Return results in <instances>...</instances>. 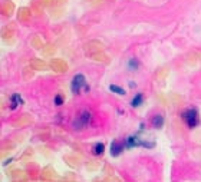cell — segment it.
I'll use <instances>...</instances> for the list:
<instances>
[{
    "mask_svg": "<svg viewBox=\"0 0 201 182\" xmlns=\"http://www.w3.org/2000/svg\"><path fill=\"white\" fill-rule=\"evenodd\" d=\"M20 103H23V100H22V98L19 96V95H13L12 96V103H10V108L12 109H15L17 105H20Z\"/></svg>",
    "mask_w": 201,
    "mask_h": 182,
    "instance_id": "cell-6",
    "label": "cell"
},
{
    "mask_svg": "<svg viewBox=\"0 0 201 182\" xmlns=\"http://www.w3.org/2000/svg\"><path fill=\"white\" fill-rule=\"evenodd\" d=\"M85 88V92H88L89 90V86L86 85V80H85V76L83 75H76L73 78V80H72V92L73 93H79V90H81V88Z\"/></svg>",
    "mask_w": 201,
    "mask_h": 182,
    "instance_id": "cell-2",
    "label": "cell"
},
{
    "mask_svg": "<svg viewBox=\"0 0 201 182\" xmlns=\"http://www.w3.org/2000/svg\"><path fill=\"white\" fill-rule=\"evenodd\" d=\"M162 123H164V119H162V116H160V115H157L155 118L152 119V126L157 128V129L162 126Z\"/></svg>",
    "mask_w": 201,
    "mask_h": 182,
    "instance_id": "cell-7",
    "label": "cell"
},
{
    "mask_svg": "<svg viewBox=\"0 0 201 182\" xmlns=\"http://www.w3.org/2000/svg\"><path fill=\"white\" fill-rule=\"evenodd\" d=\"M138 66V62L135 59H131V62H129V67L131 69H134V67H137Z\"/></svg>",
    "mask_w": 201,
    "mask_h": 182,
    "instance_id": "cell-12",
    "label": "cell"
},
{
    "mask_svg": "<svg viewBox=\"0 0 201 182\" xmlns=\"http://www.w3.org/2000/svg\"><path fill=\"white\" fill-rule=\"evenodd\" d=\"M121 151H124V145L121 143V142H114V143L111 145V153L114 156L119 155V153H121Z\"/></svg>",
    "mask_w": 201,
    "mask_h": 182,
    "instance_id": "cell-4",
    "label": "cell"
},
{
    "mask_svg": "<svg viewBox=\"0 0 201 182\" xmlns=\"http://www.w3.org/2000/svg\"><path fill=\"white\" fill-rule=\"evenodd\" d=\"M142 99H144V98H142V95H137V96L134 98V99H132V106H139V105L142 103Z\"/></svg>",
    "mask_w": 201,
    "mask_h": 182,
    "instance_id": "cell-10",
    "label": "cell"
},
{
    "mask_svg": "<svg viewBox=\"0 0 201 182\" xmlns=\"http://www.w3.org/2000/svg\"><path fill=\"white\" fill-rule=\"evenodd\" d=\"M183 119L187 122V125L190 128H194L197 126L198 123H200V118H198V112L197 109H188L183 113Z\"/></svg>",
    "mask_w": 201,
    "mask_h": 182,
    "instance_id": "cell-1",
    "label": "cell"
},
{
    "mask_svg": "<svg viewBox=\"0 0 201 182\" xmlns=\"http://www.w3.org/2000/svg\"><path fill=\"white\" fill-rule=\"evenodd\" d=\"M104 149H105L104 143H96V145L93 146V153H95V155H102V153H104Z\"/></svg>",
    "mask_w": 201,
    "mask_h": 182,
    "instance_id": "cell-8",
    "label": "cell"
},
{
    "mask_svg": "<svg viewBox=\"0 0 201 182\" xmlns=\"http://www.w3.org/2000/svg\"><path fill=\"white\" fill-rule=\"evenodd\" d=\"M62 102H63V98L62 96H56L55 98V105H62Z\"/></svg>",
    "mask_w": 201,
    "mask_h": 182,
    "instance_id": "cell-11",
    "label": "cell"
},
{
    "mask_svg": "<svg viewBox=\"0 0 201 182\" xmlns=\"http://www.w3.org/2000/svg\"><path fill=\"white\" fill-rule=\"evenodd\" d=\"M89 121H91V113L85 111V112H82V115L79 116V121H75V122H73V126L76 128V129H78V128L81 129V128L85 126Z\"/></svg>",
    "mask_w": 201,
    "mask_h": 182,
    "instance_id": "cell-3",
    "label": "cell"
},
{
    "mask_svg": "<svg viewBox=\"0 0 201 182\" xmlns=\"http://www.w3.org/2000/svg\"><path fill=\"white\" fill-rule=\"evenodd\" d=\"M109 90H111V92L118 93V95H124V93H125V90H124L122 88H119V86H115V85H111V86H109Z\"/></svg>",
    "mask_w": 201,
    "mask_h": 182,
    "instance_id": "cell-9",
    "label": "cell"
},
{
    "mask_svg": "<svg viewBox=\"0 0 201 182\" xmlns=\"http://www.w3.org/2000/svg\"><path fill=\"white\" fill-rule=\"evenodd\" d=\"M138 145H142V142L138 139L137 136H129L127 139V146L128 148H132V146H138Z\"/></svg>",
    "mask_w": 201,
    "mask_h": 182,
    "instance_id": "cell-5",
    "label": "cell"
}]
</instances>
